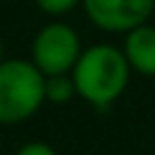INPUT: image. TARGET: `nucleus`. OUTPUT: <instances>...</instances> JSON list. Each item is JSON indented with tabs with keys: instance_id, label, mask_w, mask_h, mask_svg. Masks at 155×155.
I'll return each instance as SVG.
<instances>
[{
	"instance_id": "obj_6",
	"label": "nucleus",
	"mask_w": 155,
	"mask_h": 155,
	"mask_svg": "<svg viewBox=\"0 0 155 155\" xmlns=\"http://www.w3.org/2000/svg\"><path fill=\"white\" fill-rule=\"evenodd\" d=\"M44 92H46V102L48 104H68L73 97H78L73 75H48L44 82Z\"/></svg>"
},
{
	"instance_id": "obj_5",
	"label": "nucleus",
	"mask_w": 155,
	"mask_h": 155,
	"mask_svg": "<svg viewBox=\"0 0 155 155\" xmlns=\"http://www.w3.org/2000/svg\"><path fill=\"white\" fill-rule=\"evenodd\" d=\"M121 51L133 73L155 78V27L150 22L126 31Z\"/></svg>"
},
{
	"instance_id": "obj_7",
	"label": "nucleus",
	"mask_w": 155,
	"mask_h": 155,
	"mask_svg": "<svg viewBox=\"0 0 155 155\" xmlns=\"http://www.w3.org/2000/svg\"><path fill=\"white\" fill-rule=\"evenodd\" d=\"M36 7L48 17H63L75 7H82V0H34Z\"/></svg>"
},
{
	"instance_id": "obj_2",
	"label": "nucleus",
	"mask_w": 155,
	"mask_h": 155,
	"mask_svg": "<svg viewBox=\"0 0 155 155\" xmlns=\"http://www.w3.org/2000/svg\"><path fill=\"white\" fill-rule=\"evenodd\" d=\"M46 75L29 58L0 61V124L17 126L29 121L44 104Z\"/></svg>"
},
{
	"instance_id": "obj_8",
	"label": "nucleus",
	"mask_w": 155,
	"mask_h": 155,
	"mask_svg": "<svg viewBox=\"0 0 155 155\" xmlns=\"http://www.w3.org/2000/svg\"><path fill=\"white\" fill-rule=\"evenodd\" d=\"M15 155H58V150L44 140H29V143L19 145Z\"/></svg>"
},
{
	"instance_id": "obj_9",
	"label": "nucleus",
	"mask_w": 155,
	"mask_h": 155,
	"mask_svg": "<svg viewBox=\"0 0 155 155\" xmlns=\"http://www.w3.org/2000/svg\"><path fill=\"white\" fill-rule=\"evenodd\" d=\"M5 58V46H2V39H0V61Z\"/></svg>"
},
{
	"instance_id": "obj_1",
	"label": "nucleus",
	"mask_w": 155,
	"mask_h": 155,
	"mask_svg": "<svg viewBox=\"0 0 155 155\" xmlns=\"http://www.w3.org/2000/svg\"><path fill=\"white\" fill-rule=\"evenodd\" d=\"M131 65L124 51L114 44H94L82 48L70 75L78 90V97L92 104L94 109H109L128 87Z\"/></svg>"
},
{
	"instance_id": "obj_4",
	"label": "nucleus",
	"mask_w": 155,
	"mask_h": 155,
	"mask_svg": "<svg viewBox=\"0 0 155 155\" xmlns=\"http://www.w3.org/2000/svg\"><path fill=\"white\" fill-rule=\"evenodd\" d=\"M82 10L97 29L126 34L153 17L155 0H82Z\"/></svg>"
},
{
	"instance_id": "obj_3",
	"label": "nucleus",
	"mask_w": 155,
	"mask_h": 155,
	"mask_svg": "<svg viewBox=\"0 0 155 155\" xmlns=\"http://www.w3.org/2000/svg\"><path fill=\"white\" fill-rule=\"evenodd\" d=\"M82 53V41L75 27L68 22L53 19L46 22L31 39V63L48 78V75H65L73 70Z\"/></svg>"
}]
</instances>
